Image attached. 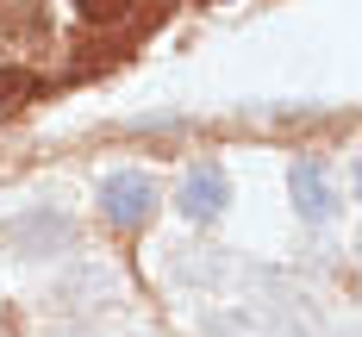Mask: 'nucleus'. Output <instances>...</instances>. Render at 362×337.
I'll return each instance as SVG.
<instances>
[{
    "label": "nucleus",
    "instance_id": "1",
    "mask_svg": "<svg viewBox=\"0 0 362 337\" xmlns=\"http://www.w3.org/2000/svg\"><path fill=\"white\" fill-rule=\"evenodd\" d=\"M6 237H13L19 256L44 262V256H57V250H69L75 225H69V213H57V206H32V213H19V219L6 225Z\"/></svg>",
    "mask_w": 362,
    "mask_h": 337
},
{
    "label": "nucleus",
    "instance_id": "2",
    "mask_svg": "<svg viewBox=\"0 0 362 337\" xmlns=\"http://www.w3.org/2000/svg\"><path fill=\"white\" fill-rule=\"evenodd\" d=\"M100 213H107L112 225H144L150 213H156V182L150 175H138V169H119V175H107L100 182Z\"/></svg>",
    "mask_w": 362,
    "mask_h": 337
},
{
    "label": "nucleus",
    "instance_id": "3",
    "mask_svg": "<svg viewBox=\"0 0 362 337\" xmlns=\"http://www.w3.org/2000/svg\"><path fill=\"white\" fill-rule=\"evenodd\" d=\"M288 187H293V213L306 225H325L331 213H337V187H331V169L319 156H300L288 169Z\"/></svg>",
    "mask_w": 362,
    "mask_h": 337
},
{
    "label": "nucleus",
    "instance_id": "4",
    "mask_svg": "<svg viewBox=\"0 0 362 337\" xmlns=\"http://www.w3.org/2000/svg\"><path fill=\"white\" fill-rule=\"evenodd\" d=\"M225 200H231V182H225V169H213V162L187 169V182H181V194H175L181 219H194V225L218 219V213H225Z\"/></svg>",
    "mask_w": 362,
    "mask_h": 337
},
{
    "label": "nucleus",
    "instance_id": "5",
    "mask_svg": "<svg viewBox=\"0 0 362 337\" xmlns=\"http://www.w3.org/2000/svg\"><path fill=\"white\" fill-rule=\"evenodd\" d=\"M107 300H119V281H112V268H94V262H81V268H69V275L57 281V306H63V312H100Z\"/></svg>",
    "mask_w": 362,
    "mask_h": 337
},
{
    "label": "nucleus",
    "instance_id": "6",
    "mask_svg": "<svg viewBox=\"0 0 362 337\" xmlns=\"http://www.w3.org/2000/svg\"><path fill=\"white\" fill-rule=\"evenodd\" d=\"M269 337H319V312H313V300L300 294H281L275 300V319H262Z\"/></svg>",
    "mask_w": 362,
    "mask_h": 337
},
{
    "label": "nucleus",
    "instance_id": "7",
    "mask_svg": "<svg viewBox=\"0 0 362 337\" xmlns=\"http://www.w3.org/2000/svg\"><path fill=\"white\" fill-rule=\"evenodd\" d=\"M200 337H269V325H262L256 306H225V312H213L200 325Z\"/></svg>",
    "mask_w": 362,
    "mask_h": 337
},
{
    "label": "nucleus",
    "instance_id": "8",
    "mask_svg": "<svg viewBox=\"0 0 362 337\" xmlns=\"http://www.w3.org/2000/svg\"><path fill=\"white\" fill-rule=\"evenodd\" d=\"M225 275H231V262L218 250H181V262H175V281H187V288H213Z\"/></svg>",
    "mask_w": 362,
    "mask_h": 337
},
{
    "label": "nucleus",
    "instance_id": "9",
    "mask_svg": "<svg viewBox=\"0 0 362 337\" xmlns=\"http://www.w3.org/2000/svg\"><path fill=\"white\" fill-rule=\"evenodd\" d=\"M25 88H32V75H25V69H0V100H19Z\"/></svg>",
    "mask_w": 362,
    "mask_h": 337
},
{
    "label": "nucleus",
    "instance_id": "10",
    "mask_svg": "<svg viewBox=\"0 0 362 337\" xmlns=\"http://www.w3.org/2000/svg\"><path fill=\"white\" fill-rule=\"evenodd\" d=\"M75 6H81V19H112L125 0H75Z\"/></svg>",
    "mask_w": 362,
    "mask_h": 337
},
{
    "label": "nucleus",
    "instance_id": "11",
    "mask_svg": "<svg viewBox=\"0 0 362 337\" xmlns=\"http://www.w3.org/2000/svg\"><path fill=\"white\" fill-rule=\"evenodd\" d=\"M57 337H88V331H57Z\"/></svg>",
    "mask_w": 362,
    "mask_h": 337
},
{
    "label": "nucleus",
    "instance_id": "12",
    "mask_svg": "<svg viewBox=\"0 0 362 337\" xmlns=\"http://www.w3.org/2000/svg\"><path fill=\"white\" fill-rule=\"evenodd\" d=\"M344 337H350V331H344Z\"/></svg>",
    "mask_w": 362,
    "mask_h": 337
}]
</instances>
